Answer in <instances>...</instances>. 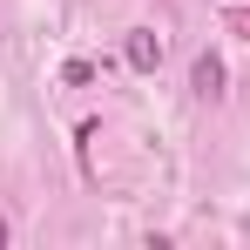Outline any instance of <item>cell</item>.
Returning <instances> with one entry per match:
<instances>
[{
    "instance_id": "2",
    "label": "cell",
    "mask_w": 250,
    "mask_h": 250,
    "mask_svg": "<svg viewBox=\"0 0 250 250\" xmlns=\"http://www.w3.org/2000/svg\"><path fill=\"white\" fill-rule=\"evenodd\" d=\"M189 88H196L203 102H216V95H223V61H216V54H196V68H189Z\"/></svg>"
},
{
    "instance_id": "5",
    "label": "cell",
    "mask_w": 250,
    "mask_h": 250,
    "mask_svg": "<svg viewBox=\"0 0 250 250\" xmlns=\"http://www.w3.org/2000/svg\"><path fill=\"white\" fill-rule=\"evenodd\" d=\"M0 244H7V223H0Z\"/></svg>"
},
{
    "instance_id": "3",
    "label": "cell",
    "mask_w": 250,
    "mask_h": 250,
    "mask_svg": "<svg viewBox=\"0 0 250 250\" xmlns=\"http://www.w3.org/2000/svg\"><path fill=\"white\" fill-rule=\"evenodd\" d=\"M61 82H68V88H88V82H95V61H68Z\"/></svg>"
},
{
    "instance_id": "1",
    "label": "cell",
    "mask_w": 250,
    "mask_h": 250,
    "mask_svg": "<svg viewBox=\"0 0 250 250\" xmlns=\"http://www.w3.org/2000/svg\"><path fill=\"white\" fill-rule=\"evenodd\" d=\"M128 68H135V75H156V68H163V34L135 27V34H128Z\"/></svg>"
},
{
    "instance_id": "4",
    "label": "cell",
    "mask_w": 250,
    "mask_h": 250,
    "mask_svg": "<svg viewBox=\"0 0 250 250\" xmlns=\"http://www.w3.org/2000/svg\"><path fill=\"white\" fill-rule=\"evenodd\" d=\"M230 34H244V41H250V7H230Z\"/></svg>"
}]
</instances>
